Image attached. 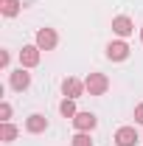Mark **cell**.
<instances>
[{"label": "cell", "mask_w": 143, "mask_h": 146, "mask_svg": "<svg viewBox=\"0 0 143 146\" xmlns=\"http://www.w3.org/2000/svg\"><path fill=\"white\" fill-rule=\"evenodd\" d=\"M25 129H28L31 135H39V132H45V129H48V118H45L42 112H34V115H28Z\"/></svg>", "instance_id": "ba28073f"}, {"label": "cell", "mask_w": 143, "mask_h": 146, "mask_svg": "<svg viewBox=\"0 0 143 146\" xmlns=\"http://www.w3.org/2000/svg\"><path fill=\"white\" fill-rule=\"evenodd\" d=\"M0 11H3L6 17H17V14H20V0H3Z\"/></svg>", "instance_id": "7c38bea8"}, {"label": "cell", "mask_w": 143, "mask_h": 146, "mask_svg": "<svg viewBox=\"0 0 143 146\" xmlns=\"http://www.w3.org/2000/svg\"><path fill=\"white\" fill-rule=\"evenodd\" d=\"M59 112H62L65 118H73V115L79 112V110H76V98H65V101L59 104Z\"/></svg>", "instance_id": "4fadbf2b"}, {"label": "cell", "mask_w": 143, "mask_h": 146, "mask_svg": "<svg viewBox=\"0 0 143 146\" xmlns=\"http://www.w3.org/2000/svg\"><path fill=\"white\" fill-rule=\"evenodd\" d=\"M84 90H87V87H84V82H81V79H76V76H68V79L62 82V93H65V98H79Z\"/></svg>", "instance_id": "5b68a950"}, {"label": "cell", "mask_w": 143, "mask_h": 146, "mask_svg": "<svg viewBox=\"0 0 143 146\" xmlns=\"http://www.w3.org/2000/svg\"><path fill=\"white\" fill-rule=\"evenodd\" d=\"M84 87H87L90 96H104L109 90V79L104 73H90L87 79H84Z\"/></svg>", "instance_id": "6da1fadb"}, {"label": "cell", "mask_w": 143, "mask_h": 146, "mask_svg": "<svg viewBox=\"0 0 143 146\" xmlns=\"http://www.w3.org/2000/svg\"><path fill=\"white\" fill-rule=\"evenodd\" d=\"M70 143H73V146H93V141H90V132H76Z\"/></svg>", "instance_id": "5bb4252c"}, {"label": "cell", "mask_w": 143, "mask_h": 146, "mask_svg": "<svg viewBox=\"0 0 143 146\" xmlns=\"http://www.w3.org/2000/svg\"><path fill=\"white\" fill-rule=\"evenodd\" d=\"M0 138H3V143H11V141L17 138V127L9 124V121H3V127H0Z\"/></svg>", "instance_id": "8fae6325"}, {"label": "cell", "mask_w": 143, "mask_h": 146, "mask_svg": "<svg viewBox=\"0 0 143 146\" xmlns=\"http://www.w3.org/2000/svg\"><path fill=\"white\" fill-rule=\"evenodd\" d=\"M112 31H115L118 36H129L132 31H135V25H132V20H129V17H124V14H121V17L112 20Z\"/></svg>", "instance_id": "30bf717a"}, {"label": "cell", "mask_w": 143, "mask_h": 146, "mask_svg": "<svg viewBox=\"0 0 143 146\" xmlns=\"http://www.w3.org/2000/svg\"><path fill=\"white\" fill-rule=\"evenodd\" d=\"M135 121H138V124H143V104H138V107H135Z\"/></svg>", "instance_id": "2e32d148"}, {"label": "cell", "mask_w": 143, "mask_h": 146, "mask_svg": "<svg viewBox=\"0 0 143 146\" xmlns=\"http://www.w3.org/2000/svg\"><path fill=\"white\" fill-rule=\"evenodd\" d=\"M9 84H11L17 93L28 90V87H31V73H28V68H20V70H14L11 76H9Z\"/></svg>", "instance_id": "3957f363"}, {"label": "cell", "mask_w": 143, "mask_h": 146, "mask_svg": "<svg viewBox=\"0 0 143 146\" xmlns=\"http://www.w3.org/2000/svg\"><path fill=\"white\" fill-rule=\"evenodd\" d=\"M115 143H118V146H135V143H138V132H135V127H121L118 132H115Z\"/></svg>", "instance_id": "9c48e42d"}, {"label": "cell", "mask_w": 143, "mask_h": 146, "mask_svg": "<svg viewBox=\"0 0 143 146\" xmlns=\"http://www.w3.org/2000/svg\"><path fill=\"white\" fill-rule=\"evenodd\" d=\"M126 56H129V45H126L124 39H115V42L107 45V59H112V62H124Z\"/></svg>", "instance_id": "52a82bcc"}, {"label": "cell", "mask_w": 143, "mask_h": 146, "mask_svg": "<svg viewBox=\"0 0 143 146\" xmlns=\"http://www.w3.org/2000/svg\"><path fill=\"white\" fill-rule=\"evenodd\" d=\"M70 121H73V127L79 129V132H93L95 124H98V118H95L93 112H76Z\"/></svg>", "instance_id": "277c9868"}, {"label": "cell", "mask_w": 143, "mask_h": 146, "mask_svg": "<svg viewBox=\"0 0 143 146\" xmlns=\"http://www.w3.org/2000/svg\"><path fill=\"white\" fill-rule=\"evenodd\" d=\"M39 65V48L36 45H23L20 51V68H36Z\"/></svg>", "instance_id": "8992f818"}, {"label": "cell", "mask_w": 143, "mask_h": 146, "mask_svg": "<svg viewBox=\"0 0 143 146\" xmlns=\"http://www.w3.org/2000/svg\"><path fill=\"white\" fill-rule=\"evenodd\" d=\"M56 42H59V36H56L54 28H39L36 31V48L39 51H54Z\"/></svg>", "instance_id": "7a4b0ae2"}, {"label": "cell", "mask_w": 143, "mask_h": 146, "mask_svg": "<svg viewBox=\"0 0 143 146\" xmlns=\"http://www.w3.org/2000/svg\"><path fill=\"white\" fill-rule=\"evenodd\" d=\"M0 68H3V70L9 68V51H3V54H0Z\"/></svg>", "instance_id": "e0dca14e"}, {"label": "cell", "mask_w": 143, "mask_h": 146, "mask_svg": "<svg viewBox=\"0 0 143 146\" xmlns=\"http://www.w3.org/2000/svg\"><path fill=\"white\" fill-rule=\"evenodd\" d=\"M140 42H143V28H140Z\"/></svg>", "instance_id": "ac0fdd59"}, {"label": "cell", "mask_w": 143, "mask_h": 146, "mask_svg": "<svg viewBox=\"0 0 143 146\" xmlns=\"http://www.w3.org/2000/svg\"><path fill=\"white\" fill-rule=\"evenodd\" d=\"M9 118H11V104L3 101V104H0V121H9Z\"/></svg>", "instance_id": "9a60e30c"}]
</instances>
